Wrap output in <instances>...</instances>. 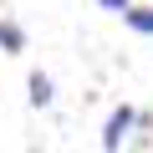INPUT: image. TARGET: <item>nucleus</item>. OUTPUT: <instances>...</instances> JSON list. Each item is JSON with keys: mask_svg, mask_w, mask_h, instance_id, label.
Returning <instances> with one entry per match:
<instances>
[{"mask_svg": "<svg viewBox=\"0 0 153 153\" xmlns=\"http://www.w3.org/2000/svg\"><path fill=\"white\" fill-rule=\"evenodd\" d=\"M138 123V107H117L112 117H107V128H102V148L107 153H117L123 143H128V128Z\"/></svg>", "mask_w": 153, "mask_h": 153, "instance_id": "1", "label": "nucleus"}, {"mask_svg": "<svg viewBox=\"0 0 153 153\" xmlns=\"http://www.w3.org/2000/svg\"><path fill=\"white\" fill-rule=\"evenodd\" d=\"M26 87H31V107H51V102H56V87H51V76H46V71H31V82H26Z\"/></svg>", "mask_w": 153, "mask_h": 153, "instance_id": "2", "label": "nucleus"}, {"mask_svg": "<svg viewBox=\"0 0 153 153\" xmlns=\"http://www.w3.org/2000/svg\"><path fill=\"white\" fill-rule=\"evenodd\" d=\"M0 51H5V56H21L26 51V31L16 21H0Z\"/></svg>", "mask_w": 153, "mask_h": 153, "instance_id": "4", "label": "nucleus"}, {"mask_svg": "<svg viewBox=\"0 0 153 153\" xmlns=\"http://www.w3.org/2000/svg\"><path fill=\"white\" fill-rule=\"evenodd\" d=\"M123 21H128V31H138V36H153V5H133V0H128Z\"/></svg>", "mask_w": 153, "mask_h": 153, "instance_id": "3", "label": "nucleus"}, {"mask_svg": "<svg viewBox=\"0 0 153 153\" xmlns=\"http://www.w3.org/2000/svg\"><path fill=\"white\" fill-rule=\"evenodd\" d=\"M97 5H102V10H117V16H123V10H128V0H97Z\"/></svg>", "mask_w": 153, "mask_h": 153, "instance_id": "5", "label": "nucleus"}]
</instances>
